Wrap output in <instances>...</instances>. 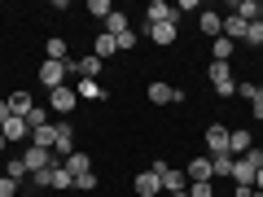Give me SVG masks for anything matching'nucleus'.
<instances>
[{
  "instance_id": "42",
  "label": "nucleus",
  "mask_w": 263,
  "mask_h": 197,
  "mask_svg": "<svg viewBox=\"0 0 263 197\" xmlns=\"http://www.w3.org/2000/svg\"><path fill=\"white\" fill-rule=\"evenodd\" d=\"M254 119H263V101H254Z\"/></svg>"
},
{
  "instance_id": "5",
  "label": "nucleus",
  "mask_w": 263,
  "mask_h": 197,
  "mask_svg": "<svg viewBox=\"0 0 263 197\" xmlns=\"http://www.w3.org/2000/svg\"><path fill=\"white\" fill-rule=\"evenodd\" d=\"M75 105H79V96H75V88H70V84H66V88H53V92H48V110L62 114V119L75 110Z\"/></svg>"
},
{
  "instance_id": "41",
  "label": "nucleus",
  "mask_w": 263,
  "mask_h": 197,
  "mask_svg": "<svg viewBox=\"0 0 263 197\" xmlns=\"http://www.w3.org/2000/svg\"><path fill=\"white\" fill-rule=\"evenodd\" d=\"M254 188H259V193H263V167H259V175H254Z\"/></svg>"
},
{
  "instance_id": "30",
  "label": "nucleus",
  "mask_w": 263,
  "mask_h": 197,
  "mask_svg": "<svg viewBox=\"0 0 263 197\" xmlns=\"http://www.w3.org/2000/svg\"><path fill=\"white\" fill-rule=\"evenodd\" d=\"M5 175H9V180H18V184H22V180H31V171H27V162H22V158H9Z\"/></svg>"
},
{
  "instance_id": "29",
  "label": "nucleus",
  "mask_w": 263,
  "mask_h": 197,
  "mask_svg": "<svg viewBox=\"0 0 263 197\" xmlns=\"http://www.w3.org/2000/svg\"><path fill=\"white\" fill-rule=\"evenodd\" d=\"M48 123H53V110H44V105H35V110L27 114V127H31V131H40V127H48Z\"/></svg>"
},
{
  "instance_id": "45",
  "label": "nucleus",
  "mask_w": 263,
  "mask_h": 197,
  "mask_svg": "<svg viewBox=\"0 0 263 197\" xmlns=\"http://www.w3.org/2000/svg\"><path fill=\"white\" fill-rule=\"evenodd\" d=\"M259 101H263V84H259Z\"/></svg>"
},
{
  "instance_id": "46",
  "label": "nucleus",
  "mask_w": 263,
  "mask_h": 197,
  "mask_svg": "<svg viewBox=\"0 0 263 197\" xmlns=\"http://www.w3.org/2000/svg\"><path fill=\"white\" fill-rule=\"evenodd\" d=\"M254 197H263V193H254Z\"/></svg>"
},
{
  "instance_id": "27",
  "label": "nucleus",
  "mask_w": 263,
  "mask_h": 197,
  "mask_svg": "<svg viewBox=\"0 0 263 197\" xmlns=\"http://www.w3.org/2000/svg\"><path fill=\"white\" fill-rule=\"evenodd\" d=\"M123 31H132V22H127V13L114 9L110 18H105V35H123Z\"/></svg>"
},
{
  "instance_id": "26",
  "label": "nucleus",
  "mask_w": 263,
  "mask_h": 197,
  "mask_svg": "<svg viewBox=\"0 0 263 197\" xmlns=\"http://www.w3.org/2000/svg\"><path fill=\"white\" fill-rule=\"evenodd\" d=\"M53 141H57V123H48V127L31 131V145H40V149H53Z\"/></svg>"
},
{
  "instance_id": "17",
  "label": "nucleus",
  "mask_w": 263,
  "mask_h": 197,
  "mask_svg": "<svg viewBox=\"0 0 263 197\" xmlns=\"http://www.w3.org/2000/svg\"><path fill=\"white\" fill-rule=\"evenodd\" d=\"M237 18H246V22H263V0H237Z\"/></svg>"
},
{
  "instance_id": "12",
  "label": "nucleus",
  "mask_w": 263,
  "mask_h": 197,
  "mask_svg": "<svg viewBox=\"0 0 263 197\" xmlns=\"http://www.w3.org/2000/svg\"><path fill=\"white\" fill-rule=\"evenodd\" d=\"M206 153H228V127L224 123H211L206 127Z\"/></svg>"
},
{
  "instance_id": "22",
  "label": "nucleus",
  "mask_w": 263,
  "mask_h": 197,
  "mask_svg": "<svg viewBox=\"0 0 263 197\" xmlns=\"http://www.w3.org/2000/svg\"><path fill=\"white\" fill-rule=\"evenodd\" d=\"M176 35H180V31L171 27V22H162V27H149V40H154V44H162V48L176 44Z\"/></svg>"
},
{
  "instance_id": "38",
  "label": "nucleus",
  "mask_w": 263,
  "mask_h": 197,
  "mask_svg": "<svg viewBox=\"0 0 263 197\" xmlns=\"http://www.w3.org/2000/svg\"><path fill=\"white\" fill-rule=\"evenodd\" d=\"M31 188H48V171H35L31 175Z\"/></svg>"
},
{
  "instance_id": "10",
  "label": "nucleus",
  "mask_w": 263,
  "mask_h": 197,
  "mask_svg": "<svg viewBox=\"0 0 263 197\" xmlns=\"http://www.w3.org/2000/svg\"><path fill=\"white\" fill-rule=\"evenodd\" d=\"M246 149H254L250 127H228V153H233V158H241Z\"/></svg>"
},
{
  "instance_id": "7",
  "label": "nucleus",
  "mask_w": 263,
  "mask_h": 197,
  "mask_svg": "<svg viewBox=\"0 0 263 197\" xmlns=\"http://www.w3.org/2000/svg\"><path fill=\"white\" fill-rule=\"evenodd\" d=\"M70 153H75V127H70V123H57V141H53V158H70Z\"/></svg>"
},
{
  "instance_id": "32",
  "label": "nucleus",
  "mask_w": 263,
  "mask_h": 197,
  "mask_svg": "<svg viewBox=\"0 0 263 197\" xmlns=\"http://www.w3.org/2000/svg\"><path fill=\"white\" fill-rule=\"evenodd\" d=\"M114 44H119V53H132V48H136V31H123V35H114Z\"/></svg>"
},
{
  "instance_id": "14",
  "label": "nucleus",
  "mask_w": 263,
  "mask_h": 197,
  "mask_svg": "<svg viewBox=\"0 0 263 197\" xmlns=\"http://www.w3.org/2000/svg\"><path fill=\"white\" fill-rule=\"evenodd\" d=\"M27 119H18V114H13V119H5V127H0V136H5V141L9 145H18V141H27Z\"/></svg>"
},
{
  "instance_id": "19",
  "label": "nucleus",
  "mask_w": 263,
  "mask_h": 197,
  "mask_svg": "<svg viewBox=\"0 0 263 197\" xmlns=\"http://www.w3.org/2000/svg\"><path fill=\"white\" fill-rule=\"evenodd\" d=\"M5 101H9V114H18V119H27V114L35 110V105H31V96L22 92V88H18V92H9V96H5Z\"/></svg>"
},
{
  "instance_id": "21",
  "label": "nucleus",
  "mask_w": 263,
  "mask_h": 197,
  "mask_svg": "<svg viewBox=\"0 0 263 197\" xmlns=\"http://www.w3.org/2000/svg\"><path fill=\"white\" fill-rule=\"evenodd\" d=\"M202 35L219 40V35H224V18H219V13H211V9H202Z\"/></svg>"
},
{
  "instance_id": "1",
  "label": "nucleus",
  "mask_w": 263,
  "mask_h": 197,
  "mask_svg": "<svg viewBox=\"0 0 263 197\" xmlns=\"http://www.w3.org/2000/svg\"><path fill=\"white\" fill-rule=\"evenodd\" d=\"M259 167H263V149L254 145V149H246L241 158L233 162V184H246V188H254V175H259Z\"/></svg>"
},
{
  "instance_id": "3",
  "label": "nucleus",
  "mask_w": 263,
  "mask_h": 197,
  "mask_svg": "<svg viewBox=\"0 0 263 197\" xmlns=\"http://www.w3.org/2000/svg\"><path fill=\"white\" fill-rule=\"evenodd\" d=\"M145 22H149V27H162V22L176 27V22H180V9H176V5H167V0H149V5H145Z\"/></svg>"
},
{
  "instance_id": "16",
  "label": "nucleus",
  "mask_w": 263,
  "mask_h": 197,
  "mask_svg": "<svg viewBox=\"0 0 263 197\" xmlns=\"http://www.w3.org/2000/svg\"><path fill=\"white\" fill-rule=\"evenodd\" d=\"M233 153H211V175L215 180H233Z\"/></svg>"
},
{
  "instance_id": "11",
  "label": "nucleus",
  "mask_w": 263,
  "mask_h": 197,
  "mask_svg": "<svg viewBox=\"0 0 263 197\" xmlns=\"http://www.w3.org/2000/svg\"><path fill=\"white\" fill-rule=\"evenodd\" d=\"M149 101L154 105H180V101H184V92L171 88V84H149Z\"/></svg>"
},
{
  "instance_id": "35",
  "label": "nucleus",
  "mask_w": 263,
  "mask_h": 197,
  "mask_svg": "<svg viewBox=\"0 0 263 197\" xmlns=\"http://www.w3.org/2000/svg\"><path fill=\"white\" fill-rule=\"evenodd\" d=\"M184 193H189V197H215V184H189Z\"/></svg>"
},
{
  "instance_id": "15",
  "label": "nucleus",
  "mask_w": 263,
  "mask_h": 197,
  "mask_svg": "<svg viewBox=\"0 0 263 197\" xmlns=\"http://www.w3.org/2000/svg\"><path fill=\"white\" fill-rule=\"evenodd\" d=\"M132 188H136V197H158V193H162V184H158V175H154V171H141Z\"/></svg>"
},
{
  "instance_id": "36",
  "label": "nucleus",
  "mask_w": 263,
  "mask_h": 197,
  "mask_svg": "<svg viewBox=\"0 0 263 197\" xmlns=\"http://www.w3.org/2000/svg\"><path fill=\"white\" fill-rule=\"evenodd\" d=\"M75 188H79V193H92V188H97V175H92V171H88V175H79Z\"/></svg>"
},
{
  "instance_id": "13",
  "label": "nucleus",
  "mask_w": 263,
  "mask_h": 197,
  "mask_svg": "<svg viewBox=\"0 0 263 197\" xmlns=\"http://www.w3.org/2000/svg\"><path fill=\"white\" fill-rule=\"evenodd\" d=\"M75 96H79V101H105L110 92H105L97 79H75Z\"/></svg>"
},
{
  "instance_id": "8",
  "label": "nucleus",
  "mask_w": 263,
  "mask_h": 197,
  "mask_svg": "<svg viewBox=\"0 0 263 197\" xmlns=\"http://www.w3.org/2000/svg\"><path fill=\"white\" fill-rule=\"evenodd\" d=\"M184 175H189V184H215V175H211V153H197Z\"/></svg>"
},
{
  "instance_id": "9",
  "label": "nucleus",
  "mask_w": 263,
  "mask_h": 197,
  "mask_svg": "<svg viewBox=\"0 0 263 197\" xmlns=\"http://www.w3.org/2000/svg\"><path fill=\"white\" fill-rule=\"evenodd\" d=\"M66 62H44L40 66V84H48V92H53V88H66Z\"/></svg>"
},
{
  "instance_id": "23",
  "label": "nucleus",
  "mask_w": 263,
  "mask_h": 197,
  "mask_svg": "<svg viewBox=\"0 0 263 197\" xmlns=\"http://www.w3.org/2000/svg\"><path fill=\"white\" fill-rule=\"evenodd\" d=\"M246 27H250V22L237 18V13H228V18H224V35L233 40V44H237V40H246Z\"/></svg>"
},
{
  "instance_id": "34",
  "label": "nucleus",
  "mask_w": 263,
  "mask_h": 197,
  "mask_svg": "<svg viewBox=\"0 0 263 197\" xmlns=\"http://www.w3.org/2000/svg\"><path fill=\"white\" fill-rule=\"evenodd\" d=\"M18 180H9V175H0V197H18Z\"/></svg>"
},
{
  "instance_id": "33",
  "label": "nucleus",
  "mask_w": 263,
  "mask_h": 197,
  "mask_svg": "<svg viewBox=\"0 0 263 197\" xmlns=\"http://www.w3.org/2000/svg\"><path fill=\"white\" fill-rule=\"evenodd\" d=\"M246 44H259L263 48V22H250V27H246Z\"/></svg>"
},
{
  "instance_id": "31",
  "label": "nucleus",
  "mask_w": 263,
  "mask_h": 197,
  "mask_svg": "<svg viewBox=\"0 0 263 197\" xmlns=\"http://www.w3.org/2000/svg\"><path fill=\"white\" fill-rule=\"evenodd\" d=\"M88 13H97V18H110V13H114V5H110V0H88Z\"/></svg>"
},
{
  "instance_id": "20",
  "label": "nucleus",
  "mask_w": 263,
  "mask_h": 197,
  "mask_svg": "<svg viewBox=\"0 0 263 197\" xmlns=\"http://www.w3.org/2000/svg\"><path fill=\"white\" fill-rule=\"evenodd\" d=\"M62 167H66V171H70V175L79 180V175H88V171H92V158H88V153H70V158H66Z\"/></svg>"
},
{
  "instance_id": "24",
  "label": "nucleus",
  "mask_w": 263,
  "mask_h": 197,
  "mask_svg": "<svg viewBox=\"0 0 263 197\" xmlns=\"http://www.w3.org/2000/svg\"><path fill=\"white\" fill-rule=\"evenodd\" d=\"M237 53V44L228 35H219V40H211V57H215V62H228V57Z\"/></svg>"
},
{
  "instance_id": "40",
  "label": "nucleus",
  "mask_w": 263,
  "mask_h": 197,
  "mask_svg": "<svg viewBox=\"0 0 263 197\" xmlns=\"http://www.w3.org/2000/svg\"><path fill=\"white\" fill-rule=\"evenodd\" d=\"M5 119H13V114H9V101H0V127H5Z\"/></svg>"
},
{
  "instance_id": "43",
  "label": "nucleus",
  "mask_w": 263,
  "mask_h": 197,
  "mask_svg": "<svg viewBox=\"0 0 263 197\" xmlns=\"http://www.w3.org/2000/svg\"><path fill=\"white\" fill-rule=\"evenodd\" d=\"M5 149H9V141H5V136H0V153H5Z\"/></svg>"
},
{
  "instance_id": "44",
  "label": "nucleus",
  "mask_w": 263,
  "mask_h": 197,
  "mask_svg": "<svg viewBox=\"0 0 263 197\" xmlns=\"http://www.w3.org/2000/svg\"><path fill=\"white\" fill-rule=\"evenodd\" d=\"M167 197H189V193H167Z\"/></svg>"
},
{
  "instance_id": "2",
  "label": "nucleus",
  "mask_w": 263,
  "mask_h": 197,
  "mask_svg": "<svg viewBox=\"0 0 263 197\" xmlns=\"http://www.w3.org/2000/svg\"><path fill=\"white\" fill-rule=\"evenodd\" d=\"M149 171L158 175L162 193H184V188H189V175H184V171H176V167H167V162H154Z\"/></svg>"
},
{
  "instance_id": "4",
  "label": "nucleus",
  "mask_w": 263,
  "mask_h": 197,
  "mask_svg": "<svg viewBox=\"0 0 263 197\" xmlns=\"http://www.w3.org/2000/svg\"><path fill=\"white\" fill-rule=\"evenodd\" d=\"M211 84H215L219 96H233L237 92V75H233V66L228 62H211Z\"/></svg>"
},
{
  "instance_id": "6",
  "label": "nucleus",
  "mask_w": 263,
  "mask_h": 197,
  "mask_svg": "<svg viewBox=\"0 0 263 197\" xmlns=\"http://www.w3.org/2000/svg\"><path fill=\"white\" fill-rule=\"evenodd\" d=\"M18 158L22 162H27V171H31V175H35V171H48V167H53V149H40V145H31V149L27 153H18Z\"/></svg>"
},
{
  "instance_id": "39",
  "label": "nucleus",
  "mask_w": 263,
  "mask_h": 197,
  "mask_svg": "<svg viewBox=\"0 0 263 197\" xmlns=\"http://www.w3.org/2000/svg\"><path fill=\"white\" fill-rule=\"evenodd\" d=\"M233 197H254V188H246V184H237V188H233Z\"/></svg>"
},
{
  "instance_id": "28",
  "label": "nucleus",
  "mask_w": 263,
  "mask_h": 197,
  "mask_svg": "<svg viewBox=\"0 0 263 197\" xmlns=\"http://www.w3.org/2000/svg\"><path fill=\"white\" fill-rule=\"evenodd\" d=\"M44 62H70V57H66V40H48V44H44Z\"/></svg>"
},
{
  "instance_id": "37",
  "label": "nucleus",
  "mask_w": 263,
  "mask_h": 197,
  "mask_svg": "<svg viewBox=\"0 0 263 197\" xmlns=\"http://www.w3.org/2000/svg\"><path fill=\"white\" fill-rule=\"evenodd\" d=\"M237 92H241L246 101H259V84H237Z\"/></svg>"
},
{
  "instance_id": "18",
  "label": "nucleus",
  "mask_w": 263,
  "mask_h": 197,
  "mask_svg": "<svg viewBox=\"0 0 263 197\" xmlns=\"http://www.w3.org/2000/svg\"><path fill=\"white\" fill-rule=\"evenodd\" d=\"M48 188H75V175H70L62 162H53V167H48Z\"/></svg>"
},
{
  "instance_id": "25",
  "label": "nucleus",
  "mask_w": 263,
  "mask_h": 197,
  "mask_svg": "<svg viewBox=\"0 0 263 197\" xmlns=\"http://www.w3.org/2000/svg\"><path fill=\"white\" fill-rule=\"evenodd\" d=\"M114 53H119L114 35H105V31H101V35H97V44H92V57H101V62H105V57H114Z\"/></svg>"
}]
</instances>
